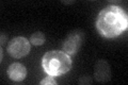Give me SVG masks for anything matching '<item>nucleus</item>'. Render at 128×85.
<instances>
[{"instance_id":"1","label":"nucleus","mask_w":128,"mask_h":85,"mask_svg":"<svg viewBox=\"0 0 128 85\" xmlns=\"http://www.w3.org/2000/svg\"><path fill=\"white\" fill-rule=\"evenodd\" d=\"M127 13L121 6L110 5L98 14L96 27L100 34L105 37H115L127 29Z\"/></svg>"},{"instance_id":"8","label":"nucleus","mask_w":128,"mask_h":85,"mask_svg":"<svg viewBox=\"0 0 128 85\" xmlns=\"http://www.w3.org/2000/svg\"><path fill=\"white\" fill-rule=\"evenodd\" d=\"M42 85H45V84H51V85H54V84H57V82H56V80L52 79V76H50V77H48V78L46 79H44L42 82H41Z\"/></svg>"},{"instance_id":"2","label":"nucleus","mask_w":128,"mask_h":85,"mask_svg":"<svg viewBox=\"0 0 128 85\" xmlns=\"http://www.w3.org/2000/svg\"><path fill=\"white\" fill-rule=\"evenodd\" d=\"M42 65L47 75L56 77L66 74L70 69L72 60L65 52L52 50L44 55Z\"/></svg>"},{"instance_id":"4","label":"nucleus","mask_w":128,"mask_h":85,"mask_svg":"<svg viewBox=\"0 0 128 85\" xmlns=\"http://www.w3.org/2000/svg\"><path fill=\"white\" fill-rule=\"evenodd\" d=\"M84 34L81 30H75L66 36L63 43V50L66 54H75L81 47Z\"/></svg>"},{"instance_id":"5","label":"nucleus","mask_w":128,"mask_h":85,"mask_svg":"<svg viewBox=\"0 0 128 85\" xmlns=\"http://www.w3.org/2000/svg\"><path fill=\"white\" fill-rule=\"evenodd\" d=\"M8 75L11 80L15 81V82H20L26 78L27 69L20 63H13L8 69Z\"/></svg>"},{"instance_id":"6","label":"nucleus","mask_w":128,"mask_h":85,"mask_svg":"<svg viewBox=\"0 0 128 85\" xmlns=\"http://www.w3.org/2000/svg\"><path fill=\"white\" fill-rule=\"evenodd\" d=\"M110 68L105 61H99L95 66V78L99 82H106L110 80Z\"/></svg>"},{"instance_id":"7","label":"nucleus","mask_w":128,"mask_h":85,"mask_svg":"<svg viewBox=\"0 0 128 85\" xmlns=\"http://www.w3.org/2000/svg\"><path fill=\"white\" fill-rule=\"evenodd\" d=\"M44 42H45V35H44L42 32H35V33L31 35L30 43L33 44V45H35V46L43 45Z\"/></svg>"},{"instance_id":"3","label":"nucleus","mask_w":128,"mask_h":85,"mask_svg":"<svg viewBox=\"0 0 128 85\" xmlns=\"http://www.w3.org/2000/svg\"><path fill=\"white\" fill-rule=\"evenodd\" d=\"M8 52L15 59L24 58L30 52V42L22 36L15 37L8 45Z\"/></svg>"}]
</instances>
